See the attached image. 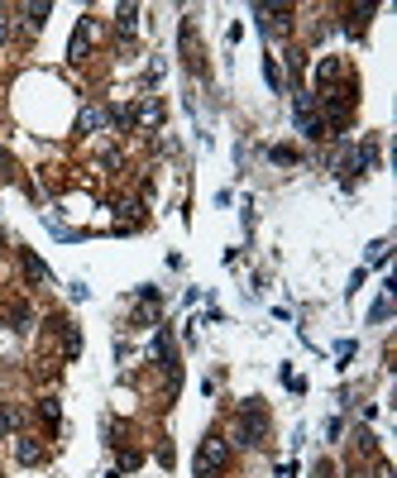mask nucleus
I'll use <instances>...</instances> for the list:
<instances>
[{"label": "nucleus", "instance_id": "6", "mask_svg": "<svg viewBox=\"0 0 397 478\" xmlns=\"http://www.w3.org/2000/svg\"><path fill=\"white\" fill-rule=\"evenodd\" d=\"M19 259H24V273H29V283H48V268H43V259L34 254V249H19Z\"/></svg>", "mask_w": 397, "mask_h": 478}, {"label": "nucleus", "instance_id": "4", "mask_svg": "<svg viewBox=\"0 0 397 478\" xmlns=\"http://www.w3.org/2000/svg\"><path fill=\"white\" fill-rule=\"evenodd\" d=\"M92 34H96V24H92V19H82V24H77V34H72V43H67V58H72V63H82V58H87Z\"/></svg>", "mask_w": 397, "mask_h": 478}, {"label": "nucleus", "instance_id": "13", "mask_svg": "<svg viewBox=\"0 0 397 478\" xmlns=\"http://www.w3.org/2000/svg\"><path fill=\"white\" fill-rule=\"evenodd\" d=\"M5 39H10V19L0 14V43H5Z\"/></svg>", "mask_w": 397, "mask_h": 478}, {"label": "nucleus", "instance_id": "7", "mask_svg": "<svg viewBox=\"0 0 397 478\" xmlns=\"http://www.w3.org/2000/svg\"><path fill=\"white\" fill-rule=\"evenodd\" d=\"M53 325L63 330V354L77 359V354H82V335H77V325H67V321H53Z\"/></svg>", "mask_w": 397, "mask_h": 478}, {"label": "nucleus", "instance_id": "9", "mask_svg": "<svg viewBox=\"0 0 397 478\" xmlns=\"http://www.w3.org/2000/svg\"><path fill=\"white\" fill-rule=\"evenodd\" d=\"M139 120H144V124H158V120H163V105H158V100H144V105H139Z\"/></svg>", "mask_w": 397, "mask_h": 478}, {"label": "nucleus", "instance_id": "8", "mask_svg": "<svg viewBox=\"0 0 397 478\" xmlns=\"http://www.w3.org/2000/svg\"><path fill=\"white\" fill-rule=\"evenodd\" d=\"M77 124H82V129H100V124H105V110H100V105H87Z\"/></svg>", "mask_w": 397, "mask_h": 478}, {"label": "nucleus", "instance_id": "16", "mask_svg": "<svg viewBox=\"0 0 397 478\" xmlns=\"http://www.w3.org/2000/svg\"><path fill=\"white\" fill-rule=\"evenodd\" d=\"M0 168H5V149H0Z\"/></svg>", "mask_w": 397, "mask_h": 478}, {"label": "nucleus", "instance_id": "3", "mask_svg": "<svg viewBox=\"0 0 397 478\" xmlns=\"http://www.w3.org/2000/svg\"><path fill=\"white\" fill-rule=\"evenodd\" d=\"M321 100H325V110H330V120H335V124H340V120H350V105H354V100H350V87H340V91H325Z\"/></svg>", "mask_w": 397, "mask_h": 478}, {"label": "nucleus", "instance_id": "10", "mask_svg": "<svg viewBox=\"0 0 397 478\" xmlns=\"http://www.w3.org/2000/svg\"><path fill=\"white\" fill-rule=\"evenodd\" d=\"M24 14H29V24L39 29V24H43L48 14H53V5H24Z\"/></svg>", "mask_w": 397, "mask_h": 478}, {"label": "nucleus", "instance_id": "14", "mask_svg": "<svg viewBox=\"0 0 397 478\" xmlns=\"http://www.w3.org/2000/svg\"><path fill=\"white\" fill-rule=\"evenodd\" d=\"M374 478H393V469H388V464H378V469H374Z\"/></svg>", "mask_w": 397, "mask_h": 478}, {"label": "nucleus", "instance_id": "12", "mask_svg": "<svg viewBox=\"0 0 397 478\" xmlns=\"http://www.w3.org/2000/svg\"><path fill=\"white\" fill-rule=\"evenodd\" d=\"M5 431H14V411H10V406L0 411V435H5Z\"/></svg>", "mask_w": 397, "mask_h": 478}, {"label": "nucleus", "instance_id": "5", "mask_svg": "<svg viewBox=\"0 0 397 478\" xmlns=\"http://www.w3.org/2000/svg\"><path fill=\"white\" fill-rule=\"evenodd\" d=\"M14 459H19V464H43V445L29 440V435H19V440H14Z\"/></svg>", "mask_w": 397, "mask_h": 478}, {"label": "nucleus", "instance_id": "15", "mask_svg": "<svg viewBox=\"0 0 397 478\" xmlns=\"http://www.w3.org/2000/svg\"><path fill=\"white\" fill-rule=\"evenodd\" d=\"M316 478H335V469H330V464H321V469H316Z\"/></svg>", "mask_w": 397, "mask_h": 478}, {"label": "nucleus", "instance_id": "2", "mask_svg": "<svg viewBox=\"0 0 397 478\" xmlns=\"http://www.w3.org/2000/svg\"><path fill=\"white\" fill-rule=\"evenodd\" d=\"M264 435H268V411L259 397H249L239 406V445H264Z\"/></svg>", "mask_w": 397, "mask_h": 478}, {"label": "nucleus", "instance_id": "11", "mask_svg": "<svg viewBox=\"0 0 397 478\" xmlns=\"http://www.w3.org/2000/svg\"><path fill=\"white\" fill-rule=\"evenodd\" d=\"M264 77H268V87H273V91H283V77H278V63H273V58L264 63Z\"/></svg>", "mask_w": 397, "mask_h": 478}, {"label": "nucleus", "instance_id": "1", "mask_svg": "<svg viewBox=\"0 0 397 478\" xmlns=\"http://www.w3.org/2000/svg\"><path fill=\"white\" fill-rule=\"evenodd\" d=\"M225 464H230V445L211 431V435L201 440V450H197V478H220Z\"/></svg>", "mask_w": 397, "mask_h": 478}]
</instances>
